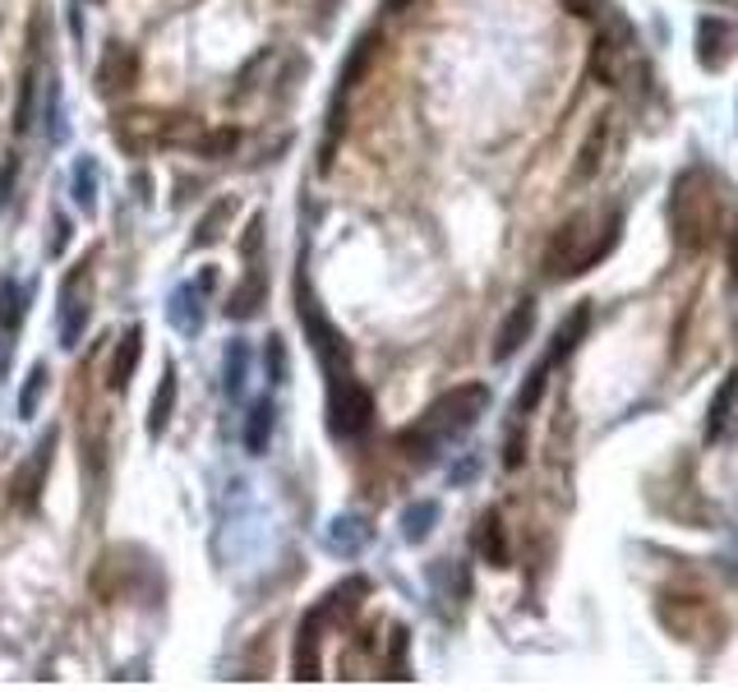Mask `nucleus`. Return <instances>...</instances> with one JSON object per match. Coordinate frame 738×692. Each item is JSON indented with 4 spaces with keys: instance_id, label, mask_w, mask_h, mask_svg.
Returning a JSON list of instances; mask_svg holds the SVG:
<instances>
[{
    "instance_id": "obj_1",
    "label": "nucleus",
    "mask_w": 738,
    "mask_h": 692,
    "mask_svg": "<svg viewBox=\"0 0 738 692\" xmlns=\"http://www.w3.org/2000/svg\"><path fill=\"white\" fill-rule=\"evenodd\" d=\"M618 231H624V213H618V208H610L605 218H595V213H573V218L550 236L540 268H545L550 282L581 277L587 268H595V263L618 245Z\"/></svg>"
},
{
    "instance_id": "obj_2",
    "label": "nucleus",
    "mask_w": 738,
    "mask_h": 692,
    "mask_svg": "<svg viewBox=\"0 0 738 692\" xmlns=\"http://www.w3.org/2000/svg\"><path fill=\"white\" fill-rule=\"evenodd\" d=\"M721 226H725V208L721 195H715V176L702 166L678 171V181L669 189V231L678 249L702 255V249L721 240Z\"/></svg>"
},
{
    "instance_id": "obj_3",
    "label": "nucleus",
    "mask_w": 738,
    "mask_h": 692,
    "mask_svg": "<svg viewBox=\"0 0 738 692\" xmlns=\"http://www.w3.org/2000/svg\"><path fill=\"white\" fill-rule=\"evenodd\" d=\"M484 407H490V388H484V383H462V388L443 393L434 407L425 411L420 430L430 434L434 444H448V438H457L462 430L476 425V420L484 416Z\"/></svg>"
},
{
    "instance_id": "obj_4",
    "label": "nucleus",
    "mask_w": 738,
    "mask_h": 692,
    "mask_svg": "<svg viewBox=\"0 0 738 692\" xmlns=\"http://www.w3.org/2000/svg\"><path fill=\"white\" fill-rule=\"evenodd\" d=\"M296 300H300V323H305V333H309V346H315V356L328 370V379L352 374V342H346L333 323H328V314L319 310V300L309 296L305 277H296Z\"/></svg>"
},
{
    "instance_id": "obj_5",
    "label": "nucleus",
    "mask_w": 738,
    "mask_h": 692,
    "mask_svg": "<svg viewBox=\"0 0 738 692\" xmlns=\"http://www.w3.org/2000/svg\"><path fill=\"white\" fill-rule=\"evenodd\" d=\"M374 425V397L352 374L328 379V430L337 438H365Z\"/></svg>"
},
{
    "instance_id": "obj_6",
    "label": "nucleus",
    "mask_w": 738,
    "mask_h": 692,
    "mask_svg": "<svg viewBox=\"0 0 738 692\" xmlns=\"http://www.w3.org/2000/svg\"><path fill=\"white\" fill-rule=\"evenodd\" d=\"M632 61H637V37H632V28L624 24V18H610L605 28H600V37H595V47H591V74L605 88H618L628 79V70H632Z\"/></svg>"
},
{
    "instance_id": "obj_7",
    "label": "nucleus",
    "mask_w": 738,
    "mask_h": 692,
    "mask_svg": "<svg viewBox=\"0 0 738 692\" xmlns=\"http://www.w3.org/2000/svg\"><path fill=\"white\" fill-rule=\"evenodd\" d=\"M51 453H56V430H47L42 438H37V448L28 457V467H19L14 475V504L33 512L37 504H42V490H47V471H51Z\"/></svg>"
},
{
    "instance_id": "obj_8",
    "label": "nucleus",
    "mask_w": 738,
    "mask_h": 692,
    "mask_svg": "<svg viewBox=\"0 0 738 692\" xmlns=\"http://www.w3.org/2000/svg\"><path fill=\"white\" fill-rule=\"evenodd\" d=\"M134 84H139V51L125 42H111L102 51V61H97V92L102 98H121Z\"/></svg>"
},
{
    "instance_id": "obj_9",
    "label": "nucleus",
    "mask_w": 738,
    "mask_h": 692,
    "mask_svg": "<svg viewBox=\"0 0 738 692\" xmlns=\"http://www.w3.org/2000/svg\"><path fill=\"white\" fill-rule=\"evenodd\" d=\"M88 323V263H79L61 286V342L74 346Z\"/></svg>"
},
{
    "instance_id": "obj_10",
    "label": "nucleus",
    "mask_w": 738,
    "mask_h": 692,
    "mask_svg": "<svg viewBox=\"0 0 738 692\" xmlns=\"http://www.w3.org/2000/svg\"><path fill=\"white\" fill-rule=\"evenodd\" d=\"M729 55H734V28L715 14L697 18V61H702V70H725Z\"/></svg>"
},
{
    "instance_id": "obj_11",
    "label": "nucleus",
    "mask_w": 738,
    "mask_h": 692,
    "mask_svg": "<svg viewBox=\"0 0 738 692\" xmlns=\"http://www.w3.org/2000/svg\"><path fill=\"white\" fill-rule=\"evenodd\" d=\"M319 632H323V619H319V609H309L296 632V656H291V675L300 683L319 679Z\"/></svg>"
},
{
    "instance_id": "obj_12",
    "label": "nucleus",
    "mask_w": 738,
    "mask_h": 692,
    "mask_svg": "<svg viewBox=\"0 0 738 692\" xmlns=\"http://www.w3.org/2000/svg\"><path fill=\"white\" fill-rule=\"evenodd\" d=\"M531 329H536V300H517V310L503 319V329H499V337H494V360L517 356L521 346L531 342Z\"/></svg>"
},
{
    "instance_id": "obj_13",
    "label": "nucleus",
    "mask_w": 738,
    "mask_h": 692,
    "mask_svg": "<svg viewBox=\"0 0 738 692\" xmlns=\"http://www.w3.org/2000/svg\"><path fill=\"white\" fill-rule=\"evenodd\" d=\"M158 134H162V115H152V111H125V115H115V139H121L125 152H144L158 144Z\"/></svg>"
},
{
    "instance_id": "obj_14",
    "label": "nucleus",
    "mask_w": 738,
    "mask_h": 692,
    "mask_svg": "<svg viewBox=\"0 0 738 692\" xmlns=\"http://www.w3.org/2000/svg\"><path fill=\"white\" fill-rule=\"evenodd\" d=\"M263 305H268V273L259 268V259L249 263V273H245V282L231 292V305H226V314L231 319H255V314H263Z\"/></svg>"
},
{
    "instance_id": "obj_15",
    "label": "nucleus",
    "mask_w": 738,
    "mask_h": 692,
    "mask_svg": "<svg viewBox=\"0 0 738 692\" xmlns=\"http://www.w3.org/2000/svg\"><path fill=\"white\" fill-rule=\"evenodd\" d=\"M369 541H374V531H369L365 517H352V512H346V517H337V522L328 527V549L342 554V559H356V554H360Z\"/></svg>"
},
{
    "instance_id": "obj_16",
    "label": "nucleus",
    "mask_w": 738,
    "mask_h": 692,
    "mask_svg": "<svg viewBox=\"0 0 738 692\" xmlns=\"http://www.w3.org/2000/svg\"><path fill=\"white\" fill-rule=\"evenodd\" d=\"M139 360H144V333H139V329H130V333L121 337V346H115L111 370H107V383H111L115 393H125V388H130L134 370H139Z\"/></svg>"
},
{
    "instance_id": "obj_17",
    "label": "nucleus",
    "mask_w": 738,
    "mask_h": 692,
    "mask_svg": "<svg viewBox=\"0 0 738 692\" xmlns=\"http://www.w3.org/2000/svg\"><path fill=\"white\" fill-rule=\"evenodd\" d=\"M360 595H369V582H365V577H352V582H342V586L319 605V619H323V623H337V628L352 623V614L360 609Z\"/></svg>"
},
{
    "instance_id": "obj_18",
    "label": "nucleus",
    "mask_w": 738,
    "mask_h": 692,
    "mask_svg": "<svg viewBox=\"0 0 738 692\" xmlns=\"http://www.w3.org/2000/svg\"><path fill=\"white\" fill-rule=\"evenodd\" d=\"M476 549L490 568H508V535H503V517L499 512H484L480 527H476Z\"/></svg>"
},
{
    "instance_id": "obj_19",
    "label": "nucleus",
    "mask_w": 738,
    "mask_h": 692,
    "mask_svg": "<svg viewBox=\"0 0 738 692\" xmlns=\"http://www.w3.org/2000/svg\"><path fill=\"white\" fill-rule=\"evenodd\" d=\"M587 333H591V305H577V310L563 319V329H558V337H554V346H550L545 360H550V364H563V360L577 351V342L587 337Z\"/></svg>"
},
{
    "instance_id": "obj_20",
    "label": "nucleus",
    "mask_w": 738,
    "mask_h": 692,
    "mask_svg": "<svg viewBox=\"0 0 738 692\" xmlns=\"http://www.w3.org/2000/svg\"><path fill=\"white\" fill-rule=\"evenodd\" d=\"M176 393H181L176 370L167 364V374H162V383H158V393H152V407H148V434H152V438H162V434H167V420H171V411H176Z\"/></svg>"
},
{
    "instance_id": "obj_21",
    "label": "nucleus",
    "mask_w": 738,
    "mask_h": 692,
    "mask_svg": "<svg viewBox=\"0 0 738 692\" xmlns=\"http://www.w3.org/2000/svg\"><path fill=\"white\" fill-rule=\"evenodd\" d=\"M605 144H610V115H600L595 121V129L587 134V144H581V158H577V166H573V176L577 181H591L600 166H605Z\"/></svg>"
},
{
    "instance_id": "obj_22",
    "label": "nucleus",
    "mask_w": 738,
    "mask_h": 692,
    "mask_svg": "<svg viewBox=\"0 0 738 692\" xmlns=\"http://www.w3.org/2000/svg\"><path fill=\"white\" fill-rule=\"evenodd\" d=\"M734 401H738V370L725 374V383L715 388L711 397V411H706V438H721L725 425H729V416H734Z\"/></svg>"
},
{
    "instance_id": "obj_23",
    "label": "nucleus",
    "mask_w": 738,
    "mask_h": 692,
    "mask_svg": "<svg viewBox=\"0 0 738 692\" xmlns=\"http://www.w3.org/2000/svg\"><path fill=\"white\" fill-rule=\"evenodd\" d=\"M379 55V33H365L360 42H356V51L346 55V65H342V79H337V92H352L360 79H365V70H369V61Z\"/></svg>"
},
{
    "instance_id": "obj_24",
    "label": "nucleus",
    "mask_w": 738,
    "mask_h": 692,
    "mask_svg": "<svg viewBox=\"0 0 738 692\" xmlns=\"http://www.w3.org/2000/svg\"><path fill=\"white\" fill-rule=\"evenodd\" d=\"M199 134H204L199 115H162L158 144H167V148H194V144H199Z\"/></svg>"
},
{
    "instance_id": "obj_25",
    "label": "nucleus",
    "mask_w": 738,
    "mask_h": 692,
    "mask_svg": "<svg viewBox=\"0 0 738 692\" xmlns=\"http://www.w3.org/2000/svg\"><path fill=\"white\" fill-rule=\"evenodd\" d=\"M231 218H236V199H218L208 208V213L199 218V231H194V245H212V240H222L226 236V226Z\"/></svg>"
},
{
    "instance_id": "obj_26",
    "label": "nucleus",
    "mask_w": 738,
    "mask_h": 692,
    "mask_svg": "<svg viewBox=\"0 0 738 692\" xmlns=\"http://www.w3.org/2000/svg\"><path fill=\"white\" fill-rule=\"evenodd\" d=\"M167 319L176 323L181 333H199V286H181L167 305Z\"/></svg>"
},
{
    "instance_id": "obj_27",
    "label": "nucleus",
    "mask_w": 738,
    "mask_h": 692,
    "mask_svg": "<svg viewBox=\"0 0 738 692\" xmlns=\"http://www.w3.org/2000/svg\"><path fill=\"white\" fill-rule=\"evenodd\" d=\"M273 420H278L273 401H255V411H249V420H245V453H263V448H268Z\"/></svg>"
},
{
    "instance_id": "obj_28",
    "label": "nucleus",
    "mask_w": 738,
    "mask_h": 692,
    "mask_svg": "<svg viewBox=\"0 0 738 692\" xmlns=\"http://www.w3.org/2000/svg\"><path fill=\"white\" fill-rule=\"evenodd\" d=\"M434 522H439V504H411V508L402 512V535L411 545H420L425 535L434 531Z\"/></svg>"
},
{
    "instance_id": "obj_29",
    "label": "nucleus",
    "mask_w": 738,
    "mask_h": 692,
    "mask_svg": "<svg viewBox=\"0 0 738 692\" xmlns=\"http://www.w3.org/2000/svg\"><path fill=\"white\" fill-rule=\"evenodd\" d=\"M236 148H241V129H204L189 152H199V158H231Z\"/></svg>"
},
{
    "instance_id": "obj_30",
    "label": "nucleus",
    "mask_w": 738,
    "mask_h": 692,
    "mask_svg": "<svg viewBox=\"0 0 738 692\" xmlns=\"http://www.w3.org/2000/svg\"><path fill=\"white\" fill-rule=\"evenodd\" d=\"M550 370H554V364L540 360L536 370L527 374V383H521V393H517V411H521V416L540 407V397H545V388H550Z\"/></svg>"
},
{
    "instance_id": "obj_31",
    "label": "nucleus",
    "mask_w": 738,
    "mask_h": 692,
    "mask_svg": "<svg viewBox=\"0 0 738 692\" xmlns=\"http://www.w3.org/2000/svg\"><path fill=\"white\" fill-rule=\"evenodd\" d=\"M245 379H249V351H245V342H231L226 346V397L241 401Z\"/></svg>"
},
{
    "instance_id": "obj_32",
    "label": "nucleus",
    "mask_w": 738,
    "mask_h": 692,
    "mask_svg": "<svg viewBox=\"0 0 738 692\" xmlns=\"http://www.w3.org/2000/svg\"><path fill=\"white\" fill-rule=\"evenodd\" d=\"M37 121V74H24V88H19V107H14V129L28 134Z\"/></svg>"
},
{
    "instance_id": "obj_33",
    "label": "nucleus",
    "mask_w": 738,
    "mask_h": 692,
    "mask_svg": "<svg viewBox=\"0 0 738 692\" xmlns=\"http://www.w3.org/2000/svg\"><path fill=\"white\" fill-rule=\"evenodd\" d=\"M19 319H24V296H19L14 282H0V333H14Z\"/></svg>"
},
{
    "instance_id": "obj_34",
    "label": "nucleus",
    "mask_w": 738,
    "mask_h": 692,
    "mask_svg": "<svg viewBox=\"0 0 738 692\" xmlns=\"http://www.w3.org/2000/svg\"><path fill=\"white\" fill-rule=\"evenodd\" d=\"M42 393H47V364H33L28 388L19 393V416H33L37 407H42Z\"/></svg>"
},
{
    "instance_id": "obj_35",
    "label": "nucleus",
    "mask_w": 738,
    "mask_h": 692,
    "mask_svg": "<svg viewBox=\"0 0 738 692\" xmlns=\"http://www.w3.org/2000/svg\"><path fill=\"white\" fill-rule=\"evenodd\" d=\"M74 199H79V208H93V203H97V171H93V158H79V166H74Z\"/></svg>"
},
{
    "instance_id": "obj_36",
    "label": "nucleus",
    "mask_w": 738,
    "mask_h": 692,
    "mask_svg": "<svg viewBox=\"0 0 738 692\" xmlns=\"http://www.w3.org/2000/svg\"><path fill=\"white\" fill-rule=\"evenodd\" d=\"M282 379H286V346L273 333V337H268V383H282Z\"/></svg>"
},
{
    "instance_id": "obj_37",
    "label": "nucleus",
    "mask_w": 738,
    "mask_h": 692,
    "mask_svg": "<svg viewBox=\"0 0 738 692\" xmlns=\"http://www.w3.org/2000/svg\"><path fill=\"white\" fill-rule=\"evenodd\" d=\"M388 669H393V679H411L406 675V628L393 632V651H388Z\"/></svg>"
},
{
    "instance_id": "obj_38",
    "label": "nucleus",
    "mask_w": 738,
    "mask_h": 692,
    "mask_svg": "<svg viewBox=\"0 0 738 692\" xmlns=\"http://www.w3.org/2000/svg\"><path fill=\"white\" fill-rule=\"evenodd\" d=\"M259 249H263V218L255 213V218H249V231H245V240H241V255L259 259Z\"/></svg>"
},
{
    "instance_id": "obj_39",
    "label": "nucleus",
    "mask_w": 738,
    "mask_h": 692,
    "mask_svg": "<svg viewBox=\"0 0 738 692\" xmlns=\"http://www.w3.org/2000/svg\"><path fill=\"white\" fill-rule=\"evenodd\" d=\"M521 461H527V438H521V430H517V434H508V453H503V467L517 471Z\"/></svg>"
},
{
    "instance_id": "obj_40",
    "label": "nucleus",
    "mask_w": 738,
    "mask_h": 692,
    "mask_svg": "<svg viewBox=\"0 0 738 692\" xmlns=\"http://www.w3.org/2000/svg\"><path fill=\"white\" fill-rule=\"evenodd\" d=\"M65 245H70V222L56 218V222H51V255H61Z\"/></svg>"
},
{
    "instance_id": "obj_41",
    "label": "nucleus",
    "mask_w": 738,
    "mask_h": 692,
    "mask_svg": "<svg viewBox=\"0 0 738 692\" xmlns=\"http://www.w3.org/2000/svg\"><path fill=\"white\" fill-rule=\"evenodd\" d=\"M14 171H19V162H14V158H10L5 166H0V208L10 203V189H14Z\"/></svg>"
},
{
    "instance_id": "obj_42",
    "label": "nucleus",
    "mask_w": 738,
    "mask_h": 692,
    "mask_svg": "<svg viewBox=\"0 0 738 692\" xmlns=\"http://www.w3.org/2000/svg\"><path fill=\"white\" fill-rule=\"evenodd\" d=\"M563 5H568V14H577V18L600 14V0H563Z\"/></svg>"
},
{
    "instance_id": "obj_43",
    "label": "nucleus",
    "mask_w": 738,
    "mask_h": 692,
    "mask_svg": "<svg viewBox=\"0 0 738 692\" xmlns=\"http://www.w3.org/2000/svg\"><path fill=\"white\" fill-rule=\"evenodd\" d=\"M729 282L738 286V222H734V231H729Z\"/></svg>"
},
{
    "instance_id": "obj_44",
    "label": "nucleus",
    "mask_w": 738,
    "mask_h": 692,
    "mask_svg": "<svg viewBox=\"0 0 738 692\" xmlns=\"http://www.w3.org/2000/svg\"><path fill=\"white\" fill-rule=\"evenodd\" d=\"M134 185H139V199L148 203L152 195H148V189H152V181H148V171H139V176H134Z\"/></svg>"
},
{
    "instance_id": "obj_45",
    "label": "nucleus",
    "mask_w": 738,
    "mask_h": 692,
    "mask_svg": "<svg viewBox=\"0 0 738 692\" xmlns=\"http://www.w3.org/2000/svg\"><path fill=\"white\" fill-rule=\"evenodd\" d=\"M406 5H411V0H383V10H393V14H397V10H406Z\"/></svg>"
},
{
    "instance_id": "obj_46",
    "label": "nucleus",
    "mask_w": 738,
    "mask_h": 692,
    "mask_svg": "<svg viewBox=\"0 0 738 692\" xmlns=\"http://www.w3.org/2000/svg\"><path fill=\"white\" fill-rule=\"evenodd\" d=\"M0 379H5V351H0Z\"/></svg>"
}]
</instances>
